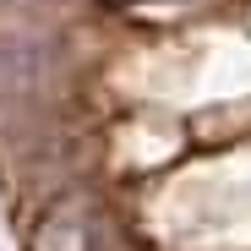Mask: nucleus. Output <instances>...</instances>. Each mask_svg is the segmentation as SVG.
<instances>
[{
  "label": "nucleus",
  "instance_id": "1",
  "mask_svg": "<svg viewBox=\"0 0 251 251\" xmlns=\"http://www.w3.org/2000/svg\"><path fill=\"white\" fill-rule=\"evenodd\" d=\"M60 76V50L44 33H0V99H44Z\"/></svg>",
  "mask_w": 251,
  "mask_h": 251
},
{
  "label": "nucleus",
  "instance_id": "2",
  "mask_svg": "<svg viewBox=\"0 0 251 251\" xmlns=\"http://www.w3.org/2000/svg\"><path fill=\"white\" fill-rule=\"evenodd\" d=\"M0 6H11V0H0Z\"/></svg>",
  "mask_w": 251,
  "mask_h": 251
}]
</instances>
